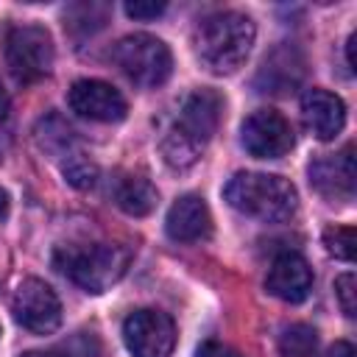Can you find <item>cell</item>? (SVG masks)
I'll list each match as a JSON object with an SVG mask.
<instances>
[{
  "mask_svg": "<svg viewBox=\"0 0 357 357\" xmlns=\"http://www.w3.org/2000/svg\"><path fill=\"white\" fill-rule=\"evenodd\" d=\"M220 109L223 100L212 89H195L181 100L176 123L165 131L159 142V151L173 170H187L198 162L220 123Z\"/></svg>",
  "mask_w": 357,
  "mask_h": 357,
  "instance_id": "1",
  "label": "cell"
},
{
  "mask_svg": "<svg viewBox=\"0 0 357 357\" xmlns=\"http://www.w3.org/2000/svg\"><path fill=\"white\" fill-rule=\"evenodd\" d=\"M257 39L254 22L240 11H218L195 28V53L209 73L229 75L251 53Z\"/></svg>",
  "mask_w": 357,
  "mask_h": 357,
  "instance_id": "2",
  "label": "cell"
},
{
  "mask_svg": "<svg viewBox=\"0 0 357 357\" xmlns=\"http://www.w3.org/2000/svg\"><path fill=\"white\" fill-rule=\"evenodd\" d=\"M223 198L237 212L265 223L287 220L298 206L296 187L276 173H248V170L234 173L223 187Z\"/></svg>",
  "mask_w": 357,
  "mask_h": 357,
  "instance_id": "3",
  "label": "cell"
},
{
  "mask_svg": "<svg viewBox=\"0 0 357 357\" xmlns=\"http://www.w3.org/2000/svg\"><path fill=\"white\" fill-rule=\"evenodd\" d=\"M131 262V251L114 243H89V245H59L53 254L56 271L73 279L89 293H103L123 279Z\"/></svg>",
  "mask_w": 357,
  "mask_h": 357,
  "instance_id": "4",
  "label": "cell"
},
{
  "mask_svg": "<svg viewBox=\"0 0 357 357\" xmlns=\"http://www.w3.org/2000/svg\"><path fill=\"white\" fill-rule=\"evenodd\" d=\"M117 67L137 84V86H159L173 73V56L170 47L151 36V33H128L114 47Z\"/></svg>",
  "mask_w": 357,
  "mask_h": 357,
  "instance_id": "5",
  "label": "cell"
},
{
  "mask_svg": "<svg viewBox=\"0 0 357 357\" xmlns=\"http://www.w3.org/2000/svg\"><path fill=\"white\" fill-rule=\"evenodd\" d=\"M6 61L20 84H33L53 70V36L42 25H20L6 39Z\"/></svg>",
  "mask_w": 357,
  "mask_h": 357,
  "instance_id": "6",
  "label": "cell"
},
{
  "mask_svg": "<svg viewBox=\"0 0 357 357\" xmlns=\"http://www.w3.org/2000/svg\"><path fill=\"white\" fill-rule=\"evenodd\" d=\"M123 340L131 357H170L176 346L173 318L159 310H137L123 324Z\"/></svg>",
  "mask_w": 357,
  "mask_h": 357,
  "instance_id": "7",
  "label": "cell"
},
{
  "mask_svg": "<svg viewBox=\"0 0 357 357\" xmlns=\"http://www.w3.org/2000/svg\"><path fill=\"white\" fill-rule=\"evenodd\" d=\"M14 318L33 335H50L61 324V301L47 282L28 276L14 293Z\"/></svg>",
  "mask_w": 357,
  "mask_h": 357,
  "instance_id": "8",
  "label": "cell"
},
{
  "mask_svg": "<svg viewBox=\"0 0 357 357\" xmlns=\"http://www.w3.org/2000/svg\"><path fill=\"white\" fill-rule=\"evenodd\" d=\"M243 148L257 159H279L293 148L290 123L273 109H257L245 117L240 128Z\"/></svg>",
  "mask_w": 357,
  "mask_h": 357,
  "instance_id": "9",
  "label": "cell"
},
{
  "mask_svg": "<svg viewBox=\"0 0 357 357\" xmlns=\"http://www.w3.org/2000/svg\"><path fill=\"white\" fill-rule=\"evenodd\" d=\"M67 103L78 117L98 120V123H117L128 112V103L120 95V89H114L112 84L98 81V78L75 81L67 92Z\"/></svg>",
  "mask_w": 357,
  "mask_h": 357,
  "instance_id": "10",
  "label": "cell"
},
{
  "mask_svg": "<svg viewBox=\"0 0 357 357\" xmlns=\"http://www.w3.org/2000/svg\"><path fill=\"white\" fill-rule=\"evenodd\" d=\"M354 145H346L337 153H324L310 165L312 187L332 201H349L354 195Z\"/></svg>",
  "mask_w": 357,
  "mask_h": 357,
  "instance_id": "11",
  "label": "cell"
},
{
  "mask_svg": "<svg viewBox=\"0 0 357 357\" xmlns=\"http://www.w3.org/2000/svg\"><path fill=\"white\" fill-rule=\"evenodd\" d=\"M265 287L271 296L290 301V304H298L312 290V268L301 254L284 251L271 262L268 276H265Z\"/></svg>",
  "mask_w": 357,
  "mask_h": 357,
  "instance_id": "12",
  "label": "cell"
},
{
  "mask_svg": "<svg viewBox=\"0 0 357 357\" xmlns=\"http://www.w3.org/2000/svg\"><path fill=\"white\" fill-rule=\"evenodd\" d=\"M301 117H304V126L312 131V137L326 142L343 131L346 106L335 92L312 86L301 95Z\"/></svg>",
  "mask_w": 357,
  "mask_h": 357,
  "instance_id": "13",
  "label": "cell"
},
{
  "mask_svg": "<svg viewBox=\"0 0 357 357\" xmlns=\"http://www.w3.org/2000/svg\"><path fill=\"white\" fill-rule=\"evenodd\" d=\"M165 229L178 243H198L212 234V215L204 198L198 195H181L170 209Z\"/></svg>",
  "mask_w": 357,
  "mask_h": 357,
  "instance_id": "14",
  "label": "cell"
},
{
  "mask_svg": "<svg viewBox=\"0 0 357 357\" xmlns=\"http://www.w3.org/2000/svg\"><path fill=\"white\" fill-rule=\"evenodd\" d=\"M114 201L117 206L126 212V215H134V218H145L156 209V201H159V192L156 187L142 178V176H128L117 184L114 190Z\"/></svg>",
  "mask_w": 357,
  "mask_h": 357,
  "instance_id": "15",
  "label": "cell"
},
{
  "mask_svg": "<svg viewBox=\"0 0 357 357\" xmlns=\"http://www.w3.org/2000/svg\"><path fill=\"white\" fill-rule=\"evenodd\" d=\"M279 357H318V335L307 324H293L279 337Z\"/></svg>",
  "mask_w": 357,
  "mask_h": 357,
  "instance_id": "16",
  "label": "cell"
},
{
  "mask_svg": "<svg viewBox=\"0 0 357 357\" xmlns=\"http://www.w3.org/2000/svg\"><path fill=\"white\" fill-rule=\"evenodd\" d=\"M61 173H64V178H67L75 190H89V187H95V181H98V165H95L89 156L78 153V151H67V153H64Z\"/></svg>",
  "mask_w": 357,
  "mask_h": 357,
  "instance_id": "17",
  "label": "cell"
},
{
  "mask_svg": "<svg viewBox=\"0 0 357 357\" xmlns=\"http://www.w3.org/2000/svg\"><path fill=\"white\" fill-rule=\"evenodd\" d=\"M324 245L335 259L343 262H354V251H357V234L351 226H329L324 231Z\"/></svg>",
  "mask_w": 357,
  "mask_h": 357,
  "instance_id": "18",
  "label": "cell"
},
{
  "mask_svg": "<svg viewBox=\"0 0 357 357\" xmlns=\"http://www.w3.org/2000/svg\"><path fill=\"white\" fill-rule=\"evenodd\" d=\"M335 296L340 301L343 315L354 318L357 315V279H354V273H340L335 279Z\"/></svg>",
  "mask_w": 357,
  "mask_h": 357,
  "instance_id": "19",
  "label": "cell"
},
{
  "mask_svg": "<svg viewBox=\"0 0 357 357\" xmlns=\"http://www.w3.org/2000/svg\"><path fill=\"white\" fill-rule=\"evenodd\" d=\"M53 354H56V357H95V354H98V343H95V337H89V335H75L73 340L61 343Z\"/></svg>",
  "mask_w": 357,
  "mask_h": 357,
  "instance_id": "20",
  "label": "cell"
},
{
  "mask_svg": "<svg viewBox=\"0 0 357 357\" xmlns=\"http://www.w3.org/2000/svg\"><path fill=\"white\" fill-rule=\"evenodd\" d=\"M126 8V14L128 17H134V20H156L162 11H165V3L159 0H134V3H126L123 6Z\"/></svg>",
  "mask_w": 357,
  "mask_h": 357,
  "instance_id": "21",
  "label": "cell"
},
{
  "mask_svg": "<svg viewBox=\"0 0 357 357\" xmlns=\"http://www.w3.org/2000/svg\"><path fill=\"white\" fill-rule=\"evenodd\" d=\"M195 357H240V354H237L231 346L220 343V340H204V343L198 346Z\"/></svg>",
  "mask_w": 357,
  "mask_h": 357,
  "instance_id": "22",
  "label": "cell"
},
{
  "mask_svg": "<svg viewBox=\"0 0 357 357\" xmlns=\"http://www.w3.org/2000/svg\"><path fill=\"white\" fill-rule=\"evenodd\" d=\"M326 357H357V354H354V346L349 340H337V343L329 346Z\"/></svg>",
  "mask_w": 357,
  "mask_h": 357,
  "instance_id": "23",
  "label": "cell"
},
{
  "mask_svg": "<svg viewBox=\"0 0 357 357\" xmlns=\"http://www.w3.org/2000/svg\"><path fill=\"white\" fill-rule=\"evenodd\" d=\"M354 45H357V33H351L349 42H346V61H349V70H351V73L357 70V67H354Z\"/></svg>",
  "mask_w": 357,
  "mask_h": 357,
  "instance_id": "24",
  "label": "cell"
},
{
  "mask_svg": "<svg viewBox=\"0 0 357 357\" xmlns=\"http://www.w3.org/2000/svg\"><path fill=\"white\" fill-rule=\"evenodd\" d=\"M8 209H11L8 192H6V190H0V218H6V215H8Z\"/></svg>",
  "mask_w": 357,
  "mask_h": 357,
  "instance_id": "25",
  "label": "cell"
},
{
  "mask_svg": "<svg viewBox=\"0 0 357 357\" xmlns=\"http://www.w3.org/2000/svg\"><path fill=\"white\" fill-rule=\"evenodd\" d=\"M6 114H8V95H6V89L0 86V123L6 120Z\"/></svg>",
  "mask_w": 357,
  "mask_h": 357,
  "instance_id": "26",
  "label": "cell"
},
{
  "mask_svg": "<svg viewBox=\"0 0 357 357\" xmlns=\"http://www.w3.org/2000/svg\"><path fill=\"white\" fill-rule=\"evenodd\" d=\"M20 357H56L53 351H47V354H42V351H28V354H20Z\"/></svg>",
  "mask_w": 357,
  "mask_h": 357,
  "instance_id": "27",
  "label": "cell"
}]
</instances>
